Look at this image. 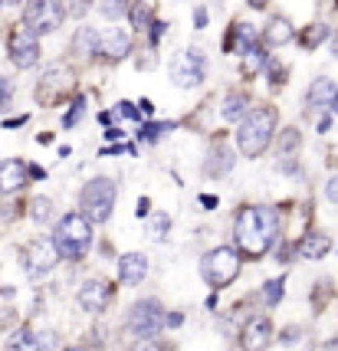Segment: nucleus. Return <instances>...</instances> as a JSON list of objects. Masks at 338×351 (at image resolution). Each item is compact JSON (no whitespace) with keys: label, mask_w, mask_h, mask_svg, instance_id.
Here are the masks:
<instances>
[{"label":"nucleus","mask_w":338,"mask_h":351,"mask_svg":"<svg viewBox=\"0 0 338 351\" xmlns=\"http://www.w3.org/2000/svg\"><path fill=\"white\" fill-rule=\"evenodd\" d=\"M125 135V132H122V128H115V125H112V128H108V132H106V138H108V141H119V138H122Z\"/></svg>","instance_id":"46"},{"label":"nucleus","mask_w":338,"mask_h":351,"mask_svg":"<svg viewBox=\"0 0 338 351\" xmlns=\"http://www.w3.org/2000/svg\"><path fill=\"white\" fill-rule=\"evenodd\" d=\"M128 20H132V27L135 30H152V10H148V3H135V7H128Z\"/></svg>","instance_id":"27"},{"label":"nucleus","mask_w":338,"mask_h":351,"mask_svg":"<svg viewBox=\"0 0 338 351\" xmlns=\"http://www.w3.org/2000/svg\"><path fill=\"white\" fill-rule=\"evenodd\" d=\"M30 217L36 220V223H49V217H53V200L49 197H33Z\"/></svg>","instance_id":"29"},{"label":"nucleus","mask_w":338,"mask_h":351,"mask_svg":"<svg viewBox=\"0 0 338 351\" xmlns=\"http://www.w3.org/2000/svg\"><path fill=\"white\" fill-rule=\"evenodd\" d=\"M128 351H165L158 341H145V345H135V348H128Z\"/></svg>","instance_id":"43"},{"label":"nucleus","mask_w":338,"mask_h":351,"mask_svg":"<svg viewBox=\"0 0 338 351\" xmlns=\"http://www.w3.org/2000/svg\"><path fill=\"white\" fill-rule=\"evenodd\" d=\"M132 53V36L125 30H119V27H112V30L102 33V56H108L112 62L125 60Z\"/></svg>","instance_id":"16"},{"label":"nucleus","mask_w":338,"mask_h":351,"mask_svg":"<svg viewBox=\"0 0 338 351\" xmlns=\"http://www.w3.org/2000/svg\"><path fill=\"white\" fill-rule=\"evenodd\" d=\"M73 53L76 56H95V53H102V36L93 30V27H82V30H76V40H73Z\"/></svg>","instance_id":"19"},{"label":"nucleus","mask_w":338,"mask_h":351,"mask_svg":"<svg viewBox=\"0 0 338 351\" xmlns=\"http://www.w3.org/2000/svg\"><path fill=\"white\" fill-rule=\"evenodd\" d=\"M266 3H269V0H250V7H253V10H263Z\"/></svg>","instance_id":"50"},{"label":"nucleus","mask_w":338,"mask_h":351,"mask_svg":"<svg viewBox=\"0 0 338 351\" xmlns=\"http://www.w3.org/2000/svg\"><path fill=\"white\" fill-rule=\"evenodd\" d=\"M332 112L338 115V92H335V99H332Z\"/></svg>","instance_id":"53"},{"label":"nucleus","mask_w":338,"mask_h":351,"mask_svg":"<svg viewBox=\"0 0 338 351\" xmlns=\"http://www.w3.org/2000/svg\"><path fill=\"white\" fill-rule=\"evenodd\" d=\"M53 243H56L62 260H82L93 246V220L86 214H66L56 223Z\"/></svg>","instance_id":"3"},{"label":"nucleus","mask_w":338,"mask_h":351,"mask_svg":"<svg viewBox=\"0 0 338 351\" xmlns=\"http://www.w3.org/2000/svg\"><path fill=\"white\" fill-rule=\"evenodd\" d=\"M181 322H184V315H181V312H171V315H168V328H178Z\"/></svg>","instance_id":"45"},{"label":"nucleus","mask_w":338,"mask_h":351,"mask_svg":"<svg viewBox=\"0 0 338 351\" xmlns=\"http://www.w3.org/2000/svg\"><path fill=\"white\" fill-rule=\"evenodd\" d=\"M282 289H286V276H276V279H269L266 286H263V302L273 308L282 302Z\"/></svg>","instance_id":"26"},{"label":"nucleus","mask_w":338,"mask_h":351,"mask_svg":"<svg viewBox=\"0 0 338 351\" xmlns=\"http://www.w3.org/2000/svg\"><path fill=\"white\" fill-rule=\"evenodd\" d=\"M266 76H273L276 79V82H282V79H286V69H282V66H279V62H266Z\"/></svg>","instance_id":"36"},{"label":"nucleus","mask_w":338,"mask_h":351,"mask_svg":"<svg viewBox=\"0 0 338 351\" xmlns=\"http://www.w3.org/2000/svg\"><path fill=\"white\" fill-rule=\"evenodd\" d=\"M332 53H335V56H338V33H335V36H332Z\"/></svg>","instance_id":"52"},{"label":"nucleus","mask_w":338,"mask_h":351,"mask_svg":"<svg viewBox=\"0 0 338 351\" xmlns=\"http://www.w3.org/2000/svg\"><path fill=\"white\" fill-rule=\"evenodd\" d=\"M69 86H73V73H69V69H60V66H53V69H49L47 76H43V82H40V102H56V95H53V92H66L69 89Z\"/></svg>","instance_id":"14"},{"label":"nucleus","mask_w":338,"mask_h":351,"mask_svg":"<svg viewBox=\"0 0 338 351\" xmlns=\"http://www.w3.org/2000/svg\"><path fill=\"white\" fill-rule=\"evenodd\" d=\"M62 20H66L62 0H30V3H27V14H23V23H27L36 36H47V33L60 30Z\"/></svg>","instance_id":"6"},{"label":"nucleus","mask_w":338,"mask_h":351,"mask_svg":"<svg viewBox=\"0 0 338 351\" xmlns=\"http://www.w3.org/2000/svg\"><path fill=\"white\" fill-rule=\"evenodd\" d=\"M165 322H168V315H165L158 299H138L135 306L128 308V332L138 338H152Z\"/></svg>","instance_id":"7"},{"label":"nucleus","mask_w":338,"mask_h":351,"mask_svg":"<svg viewBox=\"0 0 338 351\" xmlns=\"http://www.w3.org/2000/svg\"><path fill=\"white\" fill-rule=\"evenodd\" d=\"M233 43H237L240 56H243L246 49L256 46V27H253V23H237V27H233ZM233 43H230V49H233Z\"/></svg>","instance_id":"24"},{"label":"nucleus","mask_w":338,"mask_h":351,"mask_svg":"<svg viewBox=\"0 0 338 351\" xmlns=\"http://www.w3.org/2000/svg\"><path fill=\"white\" fill-rule=\"evenodd\" d=\"M40 348H43V351L56 348V335H53V332H43V335H40Z\"/></svg>","instance_id":"40"},{"label":"nucleus","mask_w":338,"mask_h":351,"mask_svg":"<svg viewBox=\"0 0 338 351\" xmlns=\"http://www.w3.org/2000/svg\"><path fill=\"white\" fill-rule=\"evenodd\" d=\"M266 62H269V56H266V49L256 43L253 49H246V53H243V76H246V79L256 76V73H260Z\"/></svg>","instance_id":"23"},{"label":"nucleus","mask_w":338,"mask_h":351,"mask_svg":"<svg viewBox=\"0 0 338 351\" xmlns=\"http://www.w3.org/2000/svg\"><path fill=\"white\" fill-rule=\"evenodd\" d=\"M112 292L115 289L108 286L106 279H86L82 289H79V306L86 308V312H93V315H99L112 302Z\"/></svg>","instance_id":"11"},{"label":"nucleus","mask_w":338,"mask_h":351,"mask_svg":"<svg viewBox=\"0 0 338 351\" xmlns=\"http://www.w3.org/2000/svg\"><path fill=\"white\" fill-rule=\"evenodd\" d=\"M299 40H302V46H306V49H315V46H322L325 40H328V27H325V23H312V27H309Z\"/></svg>","instance_id":"28"},{"label":"nucleus","mask_w":338,"mask_h":351,"mask_svg":"<svg viewBox=\"0 0 338 351\" xmlns=\"http://www.w3.org/2000/svg\"><path fill=\"white\" fill-rule=\"evenodd\" d=\"M145 276H148V256L145 253H125L119 260V279L125 286H138Z\"/></svg>","instance_id":"15"},{"label":"nucleus","mask_w":338,"mask_h":351,"mask_svg":"<svg viewBox=\"0 0 338 351\" xmlns=\"http://www.w3.org/2000/svg\"><path fill=\"white\" fill-rule=\"evenodd\" d=\"M194 23H197V30H204V27H207V10H204V7H197V10H194Z\"/></svg>","instance_id":"41"},{"label":"nucleus","mask_w":338,"mask_h":351,"mask_svg":"<svg viewBox=\"0 0 338 351\" xmlns=\"http://www.w3.org/2000/svg\"><path fill=\"white\" fill-rule=\"evenodd\" d=\"M165 30H168V27H165L161 20H154V23H152V46L161 43V36H165Z\"/></svg>","instance_id":"37"},{"label":"nucleus","mask_w":338,"mask_h":351,"mask_svg":"<svg viewBox=\"0 0 338 351\" xmlns=\"http://www.w3.org/2000/svg\"><path fill=\"white\" fill-rule=\"evenodd\" d=\"M299 335H302L299 328H286V332H282V345H289V341H299Z\"/></svg>","instance_id":"42"},{"label":"nucleus","mask_w":338,"mask_h":351,"mask_svg":"<svg viewBox=\"0 0 338 351\" xmlns=\"http://www.w3.org/2000/svg\"><path fill=\"white\" fill-rule=\"evenodd\" d=\"M246 112V95L243 92H230L227 99H224V108H220V115L227 119V122H240Z\"/></svg>","instance_id":"22"},{"label":"nucleus","mask_w":338,"mask_h":351,"mask_svg":"<svg viewBox=\"0 0 338 351\" xmlns=\"http://www.w3.org/2000/svg\"><path fill=\"white\" fill-rule=\"evenodd\" d=\"M102 16H108V20H115V16H122V14H128V7H125V0H106L102 7Z\"/></svg>","instance_id":"33"},{"label":"nucleus","mask_w":338,"mask_h":351,"mask_svg":"<svg viewBox=\"0 0 338 351\" xmlns=\"http://www.w3.org/2000/svg\"><path fill=\"white\" fill-rule=\"evenodd\" d=\"M200 204H204L207 210H214V207H217V197H214V194H204V197H200Z\"/></svg>","instance_id":"47"},{"label":"nucleus","mask_w":338,"mask_h":351,"mask_svg":"<svg viewBox=\"0 0 338 351\" xmlns=\"http://www.w3.org/2000/svg\"><path fill=\"white\" fill-rule=\"evenodd\" d=\"M56 263H60V250H56L53 240L36 237V240L27 246V276H30V279H43V276H49Z\"/></svg>","instance_id":"10"},{"label":"nucleus","mask_w":338,"mask_h":351,"mask_svg":"<svg viewBox=\"0 0 338 351\" xmlns=\"http://www.w3.org/2000/svg\"><path fill=\"white\" fill-rule=\"evenodd\" d=\"M82 112H86V95H76V102H73V108L66 112V119H62V125L66 128H73V125L82 119Z\"/></svg>","instance_id":"31"},{"label":"nucleus","mask_w":338,"mask_h":351,"mask_svg":"<svg viewBox=\"0 0 338 351\" xmlns=\"http://www.w3.org/2000/svg\"><path fill=\"white\" fill-rule=\"evenodd\" d=\"M7 351H43L40 348V335H33L30 328H20L16 335H10Z\"/></svg>","instance_id":"25"},{"label":"nucleus","mask_w":338,"mask_h":351,"mask_svg":"<svg viewBox=\"0 0 338 351\" xmlns=\"http://www.w3.org/2000/svg\"><path fill=\"white\" fill-rule=\"evenodd\" d=\"M279 237V214L273 207H243L233 223V240L246 256L269 253Z\"/></svg>","instance_id":"1"},{"label":"nucleus","mask_w":338,"mask_h":351,"mask_svg":"<svg viewBox=\"0 0 338 351\" xmlns=\"http://www.w3.org/2000/svg\"><path fill=\"white\" fill-rule=\"evenodd\" d=\"M115 108H119V115H122V119H132V122H138L141 119V108L135 106V102H119Z\"/></svg>","instance_id":"34"},{"label":"nucleus","mask_w":338,"mask_h":351,"mask_svg":"<svg viewBox=\"0 0 338 351\" xmlns=\"http://www.w3.org/2000/svg\"><path fill=\"white\" fill-rule=\"evenodd\" d=\"M168 132H174V122H152V125H145L138 132L141 141H154L158 135H168Z\"/></svg>","instance_id":"30"},{"label":"nucleus","mask_w":338,"mask_h":351,"mask_svg":"<svg viewBox=\"0 0 338 351\" xmlns=\"http://www.w3.org/2000/svg\"><path fill=\"white\" fill-rule=\"evenodd\" d=\"M7 7H20V3H27V0H3Z\"/></svg>","instance_id":"51"},{"label":"nucleus","mask_w":338,"mask_h":351,"mask_svg":"<svg viewBox=\"0 0 338 351\" xmlns=\"http://www.w3.org/2000/svg\"><path fill=\"white\" fill-rule=\"evenodd\" d=\"M269 338H273L269 319H250L243 328V335H240V345H243V351H263L269 345Z\"/></svg>","instance_id":"12"},{"label":"nucleus","mask_w":338,"mask_h":351,"mask_svg":"<svg viewBox=\"0 0 338 351\" xmlns=\"http://www.w3.org/2000/svg\"><path fill=\"white\" fill-rule=\"evenodd\" d=\"M7 53L14 60L16 69H30L33 62L40 60V43H36V33L27 23H16L10 36H7Z\"/></svg>","instance_id":"9"},{"label":"nucleus","mask_w":338,"mask_h":351,"mask_svg":"<svg viewBox=\"0 0 338 351\" xmlns=\"http://www.w3.org/2000/svg\"><path fill=\"white\" fill-rule=\"evenodd\" d=\"M10 92H14V86H10V79L0 76V108H3V102L10 99Z\"/></svg>","instance_id":"38"},{"label":"nucleus","mask_w":338,"mask_h":351,"mask_svg":"<svg viewBox=\"0 0 338 351\" xmlns=\"http://www.w3.org/2000/svg\"><path fill=\"white\" fill-rule=\"evenodd\" d=\"M0 7H3V0H0Z\"/></svg>","instance_id":"55"},{"label":"nucleus","mask_w":338,"mask_h":351,"mask_svg":"<svg viewBox=\"0 0 338 351\" xmlns=\"http://www.w3.org/2000/svg\"><path fill=\"white\" fill-rule=\"evenodd\" d=\"M23 122H27V119L20 115V119H10V122H3V125H7V128H20V125H23Z\"/></svg>","instance_id":"49"},{"label":"nucleus","mask_w":338,"mask_h":351,"mask_svg":"<svg viewBox=\"0 0 338 351\" xmlns=\"http://www.w3.org/2000/svg\"><path fill=\"white\" fill-rule=\"evenodd\" d=\"M325 197L332 200V204H338V178H332V181L325 184Z\"/></svg>","instance_id":"39"},{"label":"nucleus","mask_w":338,"mask_h":351,"mask_svg":"<svg viewBox=\"0 0 338 351\" xmlns=\"http://www.w3.org/2000/svg\"><path fill=\"white\" fill-rule=\"evenodd\" d=\"M263 40L269 46H286L295 40V27H292L286 16H269V23H266V30H263Z\"/></svg>","instance_id":"18"},{"label":"nucleus","mask_w":338,"mask_h":351,"mask_svg":"<svg viewBox=\"0 0 338 351\" xmlns=\"http://www.w3.org/2000/svg\"><path fill=\"white\" fill-rule=\"evenodd\" d=\"M279 148H282V152L299 148V132H295V128H286V132H282V141H279Z\"/></svg>","instance_id":"35"},{"label":"nucleus","mask_w":338,"mask_h":351,"mask_svg":"<svg viewBox=\"0 0 338 351\" xmlns=\"http://www.w3.org/2000/svg\"><path fill=\"white\" fill-rule=\"evenodd\" d=\"M230 168H233V152L227 148V145H220V141H217L214 148L207 152V165H204V174H207V178H224V174H227Z\"/></svg>","instance_id":"17"},{"label":"nucleus","mask_w":338,"mask_h":351,"mask_svg":"<svg viewBox=\"0 0 338 351\" xmlns=\"http://www.w3.org/2000/svg\"><path fill=\"white\" fill-rule=\"evenodd\" d=\"M148 207H152V200L141 197V200H138V207H135V214H138V217H148Z\"/></svg>","instance_id":"44"},{"label":"nucleus","mask_w":338,"mask_h":351,"mask_svg":"<svg viewBox=\"0 0 338 351\" xmlns=\"http://www.w3.org/2000/svg\"><path fill=\"white\" fill-rule=\"evenodd\" d=\"M66 351H86V348H79V345H73V348H66Z\"/></svg>","instance_id":"54"},{"label":"nucleus","mask_w":338,"mask_h":351,"mask_svg":"<svg viewBox=\"0 0 338 351\" xmlns=\"http://www.w3.org/2000/svg\"><path fill=\"white\" fill-rule=\"evenodd\" d=\"M141 115H152V112H154V106H152V102H148V99H141Z\"/></svg>","instance_id":"48"},{"label":"nucleus","mask_w":338,"mask_h":351,"mask_svg":"<svg viewBox=\"0 0 338 351\" xmlns=\"http://www.w3.org/2000/svg\"><path fill=\"white\" fill-rule=\"evenodd\" d=\"M237 273H240V253L233 246H217V250H210L200 260V276H204V282L210 289L230 286L233 279H237Z\"/></svg>","instance_id":"5"},{"label":"nucleus","mask_w":338,"mask_h":351,"mask_svg":"<svg viewBox=\"0 0 338 351\" xmlns=\"http://www.w3.org/2000/svg\"><path fill=\"white\" fill-rule=\"evenodd\" d=\"M148 230H152L154 240H161V237H165V233L171 230V217L168 214H154L152 217V227H148Z\"/></svg>","instance_id":"32"},{"label":"nucleus","mask_w":338,"mask_h":351,"mask_svg":"<svg viewBox=\"0 0 338 351\" xmlns=\"http://www.w3.org/2000/svg\"><path fill=\"white\" fill-rule=\"evenodd\" d=\"M115 197H119V191H115V181L112 178H93V181L82 187V210L79 214H86L93 223H106L112 210H115Z\"/></svg>","instance_id":"4"},{"label":"nucleus","mask_w":338,"mask_h":351,"mask_svg":"<svg viewBox=\"0 0 338 351\" xmlns=\"http://www.w3.org/2000/svg\"><path fill=\"white\" fill-rule=\"evenodd\" d=\"M273 132H276V108L260 106L246 115L240 128H237V148L243 158H260L269 141H273Z\"/></svg>","instance_id":"2"},{"label":"nucleus","mask_w":338,"mask_h":351,"mask_svg":"<svg viewBox=\"0 0 338 351\" xmlns=\"http://www.w3.org/2000/svg\"><path fill=\"white\" fill-rule=\"evenodd\" d=\"M325 253H328V237L325 233H309L299 243V256H306V260H322Z\"/></svg>","instance_id":"21"},{"label":"nucleus","mask_w":338,"mask_h":351,"mask_svg":"<svg viewBox=\"0 0 338 351\" xmlns=\"http://www.w3.org/2000/svg\"><path fill=\"white\" fill-rule=\"evenodd\" d=\"M335 86H332V79H315L312 82V89H309V106L312 108H319V106H328L332 108V99H335Z\"/></svg>","instance_id":"20"},{"label":"nucleus","mask_w":338,"mask_h":351,"mask_svg":"<svg viewBox=\"0 0 338 351\" xmlns=\"http://www.w3.org/2000/svg\"><path fill=\"white\" fill-rule=\"evenodd\" d=\"M27 178H30V168H23V161H3L0 165V194H16L20 187H27Z\"/></svg>","instance_id":"13"},{"label":"nucleus","mask_w":338,"mask_h":351,"mask_svg":"<svg viewBox=\"0 0 338 351\" xmlns=\"http://www.w3.org/2000/svg\"><path fill=\"white\" fill-rule=\"evenodd\" d=\"M204 76H207V60H204L200 49H181L171 60V79H174V86L194 89V86L204 82Z\"/></svg>","instance_id":"8"}]
</instances>
